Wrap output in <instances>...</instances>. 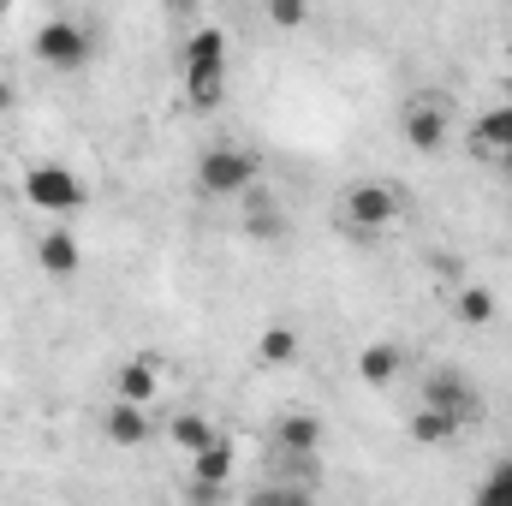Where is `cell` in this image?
<instances>
[{"mask_svg":"<svg viewBox=\"0 0 512 506\" xmlns=\"http://www.w3.org/2000/svg\"><path fill=\"white\" fill-rule=\"evenodd\" d=\"M334 221L346 233H358V239H382V233H393L405 221V197L393 185H352V191H340Z\"/></svg>","mask_w":512,"mask_h":506,"instance_id":"cell-1","label":"cell"},{"mask_svg":"<svg viewBox=\"0 0 512 506\" xmlns=\"http://www.w3.org/2000/svg\"><path fill=\"white\" fill-rule=\"evenodd\" d=\"M256 179H262V161L239 143H215L197 155V191L203 197H245Z\"/></svg>","mask_w":512,"mask_h":506,"instance_id":"cell-2","label":"cell"},{"mask_svg":"<svg viewBox=\"0 0 512 506\" xmlns=\"http://www.w3.org/2000/svg\"><path fill=\"white\" fill-rule=\"evenodd\" d=\"M30 48H36V60H42L48 72H60V78H72V72H84V66L96 60V36H90V24H78V18H48Z\"/></svg>","mask_w":512,"mask_h":506,"instance_id":"cell-3","label":"cell"},{"mask_svg":"<svg viewBox=\"0 0 512 506\" xmlns=\"http://www.w3.org/2000/svg\"><path fill=\"white\" fill-rule=\"evenodd\" d=\"M24 203L36 209V215H78L84 209V179L66 167V161H36L30 173H24Z\"/></svg>","mask_w":512,"mask_h":506,"instance_id":"cell-4","label":"cell"},{"mask_svg":"<svg viewBox=\"0 0 512 506\" xmlns=\"http://www.w3.org/2000/svg\"><path fill=\"white\" fill-rule=\"evenodd\" d=\"M447 131H453V102H441V96H423V102H411V108L399 114V137H405L417 155H435V149L447 143Z\"/></svg>","mask_w":512,"mask_h":506,"instance_id":"cell-5","label":"cell"},{"mask_svg":"<svg viewBox=\"0 0 512 506\" xmlns=\"http://www.w3.org/2000/svg\"><path fill=\"white\" fill-rule=\"evenodd\" d=\"M423 405H441V411H453L465 429L483 417V393L459 376V370H435V376L423 381Z\"/></svg>","mask_w":512,"mask_h":506,"instance_id":"cell-6","label":"cell"},{"mask_svg":"<svg viewBox=\"0 0 512 506\" xmlns=\"http://www.w3.org/2000/svg\"><path fill=\"white\" fill-rule=\"evenodd\" d=\"M36 268H42L48 280H78V268H84L78 239H72L66 227H48V233L36 239Z\"/></svg>","mask_w":512,"mask_h":506,"instance_id":"cell-7","label":"cell"},{"mask_svg":"<svg viewBox=\"0 0 512 506\" xmlns=\"http://www.w3.org/2000/svg\"><path fill=\"white\" fill-rule=\"evenodd\" d=\"M102 435H108L114 447H143V441L155 435V417H149V405H131V399H114V405L102 411Z\"/></svg>","mask_w":512,"mask_h":506,"instance_id":"cell-8","label":"cell"},{"mask_svg":"<svg viewBox=\"0 0 512 506\" xmlns=\"http://www.w3.org/2000/svg\"><path fill=\"white\" fill-rule=\"evenodd\" d=\"M185 102H191L197 114H215V108L227 102V60H197V66H185Z\"/></svg>","mask_w":512,"mask_h":506,"instance_id":"cell-9","label":"cell"},{"mask_svg":"<svg viewBox=\"0 0 512 506\" xmlns=\"http://www.w3.org/2000/svg\"><path fill=\"white\" fill-rule=\"evenodd\" d=\"M114 399L155 405V399H161V358H126V364L114 370Z\"/></svg>","mask_w":512,"mask_h":506,"instance_id":"cell-10","label":"cell"},{"mask_svg":"<svg viewBox=\"0 0 512 506\" xmlns=\"http://www.w3.org/2000/svg\"><path fill=\"white\" fill-rule=\"evenodd\" d=\"M459 429H465V423H459L453 411H441V405H417V411L405 417V435H411L417 447H453Z\"/></svg>","mask_w":512,"mask_h":506,"instance_id":"cell-11","label":"cell"},{"mask_svg":"<svg viewBox=\"0 0 512 506\" xmlns=\"http://www.w3.org/2000/svg\"><path fill=\"white\" fill-rule=\"evenodd\" d=\"M268 447H286V453H322V417L316 411H286L268 435Z\"/></svg>","mask_w":512,"mask_h":506,"instance_id":"cell-12","label":"cell"},{"mask_svg":"<svg viewBox=\"0 0 512 506\" xmlns=\"http://www.w3.org/2000/svg\"><path fill=\"white\" fill-rule=\"evenodd\" d=\"M358 376H364V387H393V381L405 376V346L370 340V346L358 352Z\"/></svg>","mask_w":512,"mask_h":506,"instance_id":"cell-13","label":"cell"},{"mask_svg":"<svg viewBox=\"0 0 512 506\" xmlns=\"http://www.w3.org/2000/svg\"><path fill=\"white\" fill-rule=\"evenodd\" d=\"M298 352H304V340H298V328H286V322H274V328L256 334V364H262V370H292Z\"/></svg>","mask_w":512,"mask_h":506,"instance_id":"cell-14","label":"cell"},{"mask_svg":"<svg viewBox=\"0 0 512 506\" xmlns=\"http://www.w3.org/2000/svg\"><path fill=\"white\" fill-rule=\"evenodd\" d=\"M233 465H239V453H233V441L215 429V441L209 447H197L191 453V477H203V483H227L233 477Z\"/></svg>","mask_w":512,"mask_h":506,"instance_id":"cell-15","label":"cell"},{"mask_svg":"<svg viewBox=\"0 0 512 506\" xmlns=\"http://www.w3.org/2000/svg\"><path fill=\"white\" fill-rule=\"evenodd\" d=\"M453 316H459L465 328H489V322L501 316V298H495L489 286H459V292H453Z\"/></svg>","mask_w":512,"mask_h":506,"instance_id":"cell-16","label":"cell"},{"mask_svg":"<svg viewBox=\"0 0 512 506\" xmlns=\"http://www.w3.org/2000/svg\"><path fill=\"white\" fill-rule=\"evenodd\" d=\"M167 441L191 459L197 447H209L215 441V423H209V411H173V423H167Z\"/></svg>","mask_w":512,"mask_h":506,"instance_id":"cell-17","label":"cell"},{"mask_svg":"<svg viewBox=\"0 0 512 506\" xmlns=\"http://www.w3.org/2000/svg\"><path fill=\"white\" fill-rule=\"evenodd\" d=\"M471 143H477V155H507L512 149V108H489L483 120H477V131H471Z\"/></svg>","mask_w":512,"mask_h":506,"instance_id":"cell-18","label":"cell"},{"mask_svg":"<svg viewBox=\"0 0 512 506\" xmlns=\"http://www.w3.org/2000/svg\"><path fill=\"white\" fill-rule=\"evenodd\" d=\"M245 197H251V209H245V233H251V239H262V245H268V239H280V233H286V215H280V209H274L256 185L245 191Z\"/></svg>","mask_w":512,"mask_h":506,"instance_id":"cell-19","label":"cell"},{"mask_svg":"<svg viewBox=\"0 0 512 506\" xmlns=\"http://www.w3.org/2000/svg\"><path fill=\"white\" fill-rule=\"evenodd\" d=\"M477 506H512V459H495V471L477 483Z\"/></svg>","mask_w":512,"mask_h":506,"instance_id":"cell-20","label":"cell"},{"mask_svg":"<svg viewBox=\"0 0 512 506\" xmlns=\"http://www.w3.org/2000/svg\"><path fill=\"white\" fill-rule=\"evenodd\" d=\"M197 60H227V30H191L185 36V66Z\"/></svg>","mask_w":512,"mask_h":506,"instance_id":"cell-21","label":"cell"},{"mask_svg":"<svg viewBox=\"0 0 512 506\" xmlns=\"http://www.w3.org/2000/svg\"><path fill=\"white\" fill-rule=\"evenodd\" d=\"M262 12H268L274 30H298L310 18V0H262Z\"/></svg>","mask_w":512,"mask_h":506,"instance_id":"cell-22","label":"cell"},{"mask_svg":"<svg viewBox=\"0 0 512 506\" xmlns=\"http://www.w3.org/2000/svg\"><path fill=\"white\" fill-rule=\"evenodd\" d=\"M12 108H18V84L0 72V114H12Z\"/></svg>","mask_w":512,"mask_h":506,"instance_id":"cell-23","label":"cell"},{"mask_svg":"<svg viewBox=\"0 0 512 506\" xmlns=\"http://www.w3.org/2000/svg\"><path fill=\"white\" fill-rule=\"evenodd\" d=\"M161 6H167V12H191L197 0H161Z\"/></svg>","mask_w":512,"mask_h":506,"instance_id":"cell-24","label":"cell"},{"mask_svg":"<svg viewBox=\"0 0 512 506\" xmlns=\"http://www.w3.org/2000/svg\"><path fill=\"white\" fill-rule=\"evenodd\" d=\"M501 167H507V173H512V149H507V155H501Z\"/></svg>","mask_w":512,"mask_h":506,"instance_id":"cell-25","label":"cell"},{"mask_svg":"<svg viewBox=\"0 0 512 506\" xmlns=\"http://www.w3.org/2000/svg\"><path fill=\"white\" fill-rule=\"evenodd\" d=\"M507 405H512V393H507Z\"/></svg>","mask_w":512,"mask_h":506,"instance_id":"cell-26","label":"cell"},{"mask_svg":"<svg viewBox=\"0 0 512 506\" xmlns=\"http://www.w3.org/2000/svg\"><path fill=\"white\" fill-rule=\"evenodd\" d=\"M507 60H512V54H507Z\"/></svg>","mask_w":512,"mask_h":506,"instance_id":"cell-27","label":"cell"}]
</instances>
